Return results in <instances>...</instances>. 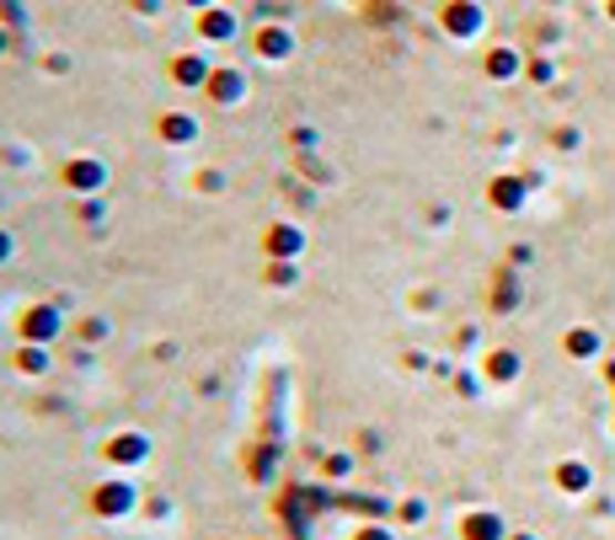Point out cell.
<instances>
[{
  "mask_svg": "<svg viewBox=\"0 0 615 540\" xmlns=\"http://www.w3.org/2000/svg\"><path fill=\"white\" fill-rule=\"evenodd\" d=\"M257 49H263V54H284V49H289V38H284V32H263V38H257Z\"/></svg>",
  "mask_w": 615,
  "mask_h": 540,
  "instance_id": "cell-1",
  "label": "cell"
},
{
  "mask_svg": "<svg viewBox=\"0 0 615 540\" xmlns=\"http://www.w3.org/2000/svg\"><path fill=\"white\" fill-rule=\"evenodd\" d=\"M204 32H209V38H225V32H230L225 11H209V17H204Z\"/></svg>",
  "mask_w": 615,
  "mask_h": 540,
  "instance_id": "cell-2",
  "label": "cell"
}]
</instances>
